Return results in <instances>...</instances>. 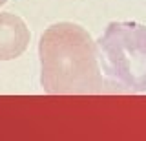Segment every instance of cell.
I'll list each match as a JSON object with an SVG mask.
<instances>
[{"label": "cell", "mask_w": 146, "mask_h": 141, "mask_svg": "<svg viewBox=\"0 0 146 141\" xmlns=\"http://www.w3.org/2000/svg\"><path fill=\"white\" fill-rule=\"evenodd\" d=\"M95 44L108 90L119 94L146 92V26L111 22Z\"/></svg>", "instance_id": "obj_2"}, {"label": "cell", "mask_w": 146, "mask_h": 141, "mask_svg": "<svg viewBox=\"0 0 146 141\" xmlns=\"http://www.w3.org/2000/svg\"><path fill=\"white\" fill-rule=\"evenodd\" d=\"M7 2V0H0V6H4V4H6Z\"/></svg>", "instance_id": "obj_4"}, {"label": "cell", "mask_w": 146, "mask_h": 141, "mask_svg": "<svg viewBox=\"0 0 146 141\" xmlns=\"http://www.w3.org/2000/svg\"><path fill=\"white\" fill-rule=\"evenodd\" d=\"M38 57L40 84L48 94H100L104 90L97 44L79 24L49 26L40 37Z\"/></svg>", "instance_id": "obj_1"}, {"label": "cell", "mask_w": 146, "mask_h": 141, "mask_svg": "<svg viewBox=\"0 0 146 141\" xmlns=\"http://www.w3.org/2000/svg\"><path fill=\"white\" fill-rule=\"evenodd\" d=\"M31 33L26 22L13 13H0V61L20 57L29 44Z\"/></svg>", "instance_id": "obj_3"}]
</instances>
